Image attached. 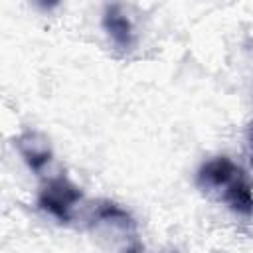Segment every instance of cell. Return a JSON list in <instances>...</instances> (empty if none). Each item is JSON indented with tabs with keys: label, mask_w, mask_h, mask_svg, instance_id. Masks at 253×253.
Wrapping results in <instances>:
<instances>
[{
	"label": "cell",
	"mask_w": 253,
	"mask_h": 253,
	"mask_svg": "<svg viewBox=\"0 0 253 253\" xmlns=\"http://www.w3.org/2000/svg\"><path fill=\"white\" fill-rule=\"evenodd\" d=\"M198 186L208 196L229 206L233 211H253V184L245 172L225 156H217L202 164L198 172Z\"/></svg>",
	"instance_id": "obj_1"
},
{
	"label": "cell",
	"mask_w": 253,
	"mask_h": 253,
	"mask_svg": "<svg viewBox=\"0 0 253 253\" xmlns=\"http://www.w3.org/2000/svg\"><path fill=\"white\" fill-rule=\"evenodd\" d=\"M89 225L95 237L111 253H140L142 249L136 221L126 210L113 202H101L95 206Z\"/></svg>",
	"instance_id": "obj_2"
},
{
	"label": "cell",
	"mask_w": 253,
	"mask_h": 253,
	"mask_svg": "<svg viewBox=\"0 0 253 253\" xmlns=\"http://www.w3.org/2000/svg\"><path fill=\"white\" fill-rule=\"evenodd\" d=\"M38 202L42 210L51 213L61 223H67L75 217V211L83 202V194L73 182L63 176H57L47 180V184L40 192Z\"/></svg>",
	"instance_id": "obj_3"
},
{
	"label": "cell",
	"mask_w": 253,
	"mask_h": 253,
	"mask_svg": "<svg viewBox=\"0 0 253 253\" xmlns=\"http://www.w3.org/2000/svg\"><path fill=\"white\" fill-rule=\"evenodd\" d=\"M16 146L20 154L24 156V160L28 162V166L34 168L36 172H40L51 160V148H49L47 138L36 130L22 132L16 140Z\"/></svg>",
	"instance_id": "obj_4"
},
{
	"label": "cell",
	"mask_w": 253,
	"mask_h": 253,
	"mask_svg": "<svg viewBox=\"0 0 253 253\" xmlns=\"http://www.w3.org/2000/svg\"><path fill=\"white\" fill-rule=\"evenodd\" d=\"M103 26L107 30V34L111 36V40L123 47L128 49L134 43V28L130 24V20L126 18V14L121 10V6H109L103 18Z\"/></svg>",
	"instance_id": "obj_5"
},
{
	"label": "cell",
	"mask_w": 253,
	"mask_h": 253,
	"mask_svg": "<svg viewBox=\"0 0 253 253\" xmlns=\"http://www.w3.org/2000/svg\"><path fill=\"white\" fill-rule=\"evenodd\" d=\"M249 156H251V164H253V125L249 128Z\"/></svg>",
	"instance_id": "obj_6"
}]
</instances>
